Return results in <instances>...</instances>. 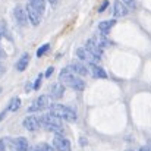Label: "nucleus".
<instances>
[{
  "instance_id": "f257e3e1",
  "label": "nucleus",
  "mask_w": 151,
  "mask_h": 151,
  "mask_svg": "<svg viewBox=\"0 0 151 151\" xmlns=\"http://www.w3.org/2000/svg\"><path fill=\"white\" fill-rule=\"evenodd\" d=\"M38 120H40V125H41L44 129H47V131H50V132H54L56 135H62V134H63L62 120H60L59 117H56L54 114L47 113V114L41 116Z\"/></svg>"
},
{
  "instance_id": "f03ea898",
  "label": "nucleus",
  "mask_w": 151,
  "mask_h": 151,
  "mask_svg": "<svg viewBox=\"0 0 151 151\" xmlns=\"http://www.w3.org/2000/svg\"><path fill=\"white\" fill-rule=\"evenodd\" d=\"M49 107H50L51 114H54V116L59 117V119H65V120H68V122H75V120H76V113H75L70 107H66V106L57 104V103L50 104Z\"/></svg>"
},
{
  "instance_id": "7ed1b4c3",
  "label": "nucleus",
  "mask_w": 151,
  "mask_h": 151,
  "mask_svg": "<svg viewBox=\"0 0 151 151\" xmlns=\"http://www.w3.org/2000/svg\"><path fill=\"white\" fill-rule=\"evenodd\" d=\"M49 106H50V103H49V97H47V96H40L37 100L28 107V111H29V113H32V111H38V110H44V109H47Z\"/></svg>"
},
{
  "instance_id": "20e7f679",
  "label": "nucleus",
  "mask_w": 151,
  "mask_h": 151,
  "mask_svg": "<svg viewBox=\"0 0 151 151\" xmlns=\"http://www.w3.org/2000/svg\"><path fill=\"white\" fill-rule=\"evenodd\" d=\"M53 145V148H56L57 151H70V142L63 135H54Z\"/></svg>"
},
{
  "instance_id": "39448f33",
  "label": "nucleus",
  "mask_w": 151,
  "mask_h": 151,
  "mask_svg": "<svg viewBox=\"0 0 151 151\" xmlns=\"http://www.w3.org/2000/svg\"><path fill=\"white\" fill-rule=\"evenodd\" d=\"M27 16H28V19L31 21V24L34 25V27H37V25H40V22H41V13L31 4V3H28L27 4Z\"/></svg>"
},
{
  "instance_id": "423d86ee",
  "label": "nucleus",
  "mask_w": 151,
  "mask_h": 151,
  "mask_svg": "<svg viewBox=\"0 0 151 151\" xmlns=\"http://www.w3.org/2000/svg\"><path fill=\"white\" fill-rule=\"evenodd\" d=\"M76 56L81 59V60H84V62H88L90 65H96L100 59H97L96 56H93L91 53L88 50H85V47H79L78 50H76Z\"/></svg>"
},
{
  "instance_id": "0eeeda50",
  "label": "nucleus",
  "mask_w": 151,
  "mask_h": 151,
  "mask_svg": "<svg viewBox=\"0 0 151 151\" xmlns=\"http://www.w3.org/2000/svg\"><path fill=\"white\" fill-rule=\"evenodd\" d=\"M24 128L28 129V131H31V132L37 131V129L40 128V120H38V117H35V116H28V117H25V119H24Z\"/></svg>"
},
{
  "instance_id": "6e6552de",
  "label": "nucleus",
  "mask_w": 151,
  "mask_h": 151,
  "mask_svg": "<svg viewBox=\"0 0 151 151\" xmlns=\"http://www.w3.org/2000/svg\"><path fill=\"white\" fill-rule=\"evenodd\" d=\"M73 79H75V75H73L68 68L62 69V72H60V84H62V85H68V87H70L72 82H73Z\"/></svg>"
},
{
  "instance_id": "1a4fd4ad",
  "label": "nucleus",
  "mask_w": 151,
  "mask_h": 151,
  "mask_svg": "<svg viewBox=\"0 0 151 151\" xmlns=\"http://www.w3.org/2000/svg\"><path fill=\"white\" fill-rule=\"evenodd\" d=\"M85 50H88L93 56H96L97 59H100L101 54H103V49H101L94 40H88V41H87V44H85Z\"/></svg>"
},
{
  "instance_id": "9d476101",
  "label": "nucleus",
  "mask_w": 151,
  "mask_h": 151,
  "mask_svg": "<svg viewBox=\"0 0 151 151\" xmlns=\"http://www.w3.org/2000/svg\"><path fill=\"white\" fill-rule=\"evenodd\" d=\"M10 145L16 151H28V148H29L28 141H27V138H24V137L15 138L13 141H10Z\"/></svg>"
},
{
  "instance_id": "9b49d317",
  "label": "nucleus",
  "mask_w": 151,
  "mask_h": 151,
  "mask_svg": "<svg viewBox=\"0 0 151 151\" xmlns=\"http://www.w3.org/2000/svg\"><path fill=\"white\" fill-rule=\"evenodd\" d=\"M126 13H128L126 6H125L120 0H116V1L113 3V15H114V18H122V16H126Z\"/></svg>"
},
{
  "instance_id": "f8f14e48",
  "label": "nucleus",
  "mask_w": 151,
  "mask_h": 151,
  "mask_svg": "<svg viewBox=\"0 0 151 151\" xmlns=\"http://www.w3.org/2000/svg\"><path fill=\"white\" fill-rule=\"evenodd\" d=\"M15 19H16V22L21 25V27H25L27 25V22H28V16H27V12L21 7V6H18V7H15Z\"/></svg>"
},
{
  "instance_id": "ddd939ff",
  "label": "nucleus",
  "mask_w": 151,
  "mask_h": 151,
  "mask_svg": "<svg viewBox=\"0 0 151 151\" xmlns=\"http://www.w3.org/2000/svg\"><path fill=\"white\" fill-rule=\"evenodd\" d=\"M68 69L72 72V73H78V75H81V76H85V75H88V70H87V68L81 63V62H75V63H72V65H69L68 66Z\"/></svg>"
},
{
  "instance_id": "4468645a",
  "label": "nucleus",
  "mask_w": 151,
  "mask_h": 151,
  "mask_svg": "<svg viewBox=\"0 0 151 151\" xmlns=\"http://www.w3.org/2000/svg\"><path fill=\"white\" fill-rule=\"evenodd\" d=\"M63 93H65V87L62 85V84H51L50 87V97H53V99H60L62 96H63Z\"/></svg>"
},
{
  "instance_id": "2eb2a0df",
  "label": "nucleus",
  "mask_w": 151,
  "mask_h": 151,
  "mask_svg": "<svg viewBox=\"0 0 151 151\" xmlns=\"http://www.w3.org/2000/svg\"><path fill=\"white\" fill-rule=\"evenodd\" d=\"M28 62H29V56H28V54H22V56L19 57L18 63H16V69H18L19 72L25 70L27 66H28Z\"/></svg>"
},
{
  "instance_id": "dca6fc26",
  "label": "nucleus",
  "mask_w": 151,
  "mask_h": 151,
  "mask_svg": "<svg viewBox=\"0 0 151 151\" xmlns=\"http://www.w3.org/2000/svg\"><path fill=\"white\" fill-rule=\"evenodd\" d=\"M90 66H91V73L96 78H107V73H106V70L103 68L97 66V65H90Z\"/></svg>"
},
{
  "instance_id": "f3484780",
  "label": "nucleus",
  "mask_w": 151,
  "mask_h": 151,
  "mask_svg": "<svg viewBox=\"0 0 151 151\" xmlns=\"http://www.w3.org/2000/svg\"><path fill=\"white\" fill-rule=\"evenodd\" d=\"M114 24H116V19H110V21H103V22H100L99 28H100L101 32H109V31H110V28H111V27H114Z\"/></svg>"
},
{
  "instance_id": "a211bd4d",
  "label": "nucleus",
  "mask_w": 151,
  "mask_h": 151,
  "mask_svg": "<svg viewBox=\"0 0 151 151\" xmlns=\"http://www.w3.org/2000/svg\"><path fill=\"white\" fill-rule=\"evenodd\" d=\"M70 88H73V90H76V91H82V90L85 88V82H84L79 76H75V79H73Z\"/></svg>"
},
{
  "instance_id": "6ab92c4d",
  "label": "nucleus",
  "mask_w": 151,
  "mask_h": 151,
  "mask_svg": "<svg viewBox=\"0 0 151 151\" xmlns=\"http://www.w3.org/2000/svg\"><path fill=\"white\" fill-rule=\"evenodd\" d=\"M29 3L43 15L44 13V10H46V3H44V0H29Z\"/></svg>"
},
{
  "instance_id": "aec40b11",
  "label": "nucleus",
  "mask_w": 151,
  "mask_h": 151,
  "mask_svg": "<svg viewBox=\"0 0 151 151\" xmlns=\"http://www.w3.org/2000/svg\"><path fill=\"white\" fill-rule=\"evenodd\" d=\"M19 107H21V100H19L18 97H15V99L10 100L9 106H7V110H10V111H16Z\"/></svg>"
},
{
  "instance_id": "412c9836",
  "label": "nucleus",
  "mask_w": 151,
  "mask_h": 151,
  "mask_svg": "<svg viewBox=\"0 0 151 151\" xmlns=\"http://www.w3.org/2000/svg\"><path fill=\"white\" fill-rule=\"evenodd\" d=\"M31 151H54V148L51 145H49V144L43 142V144H38L37 147H34Z\"/></svg>"
},
{
  "instance_id": "4be33fe9",
  "label": "nucleus",
  "mask_w": 151,
  "mask_h": 151,
  "mask_svg": "<svg viewBox=\"0 0 151 151\" xmlns=\"http://www.w3.org/2000/svg\"><path fill=\"white\" fill-rule=\"evenodd\" d=\"M122 3L126 6V9H137V0H122Z\"/></svg>"
},
{
  "instance_id": "5701e85b",
  "label": "nucleus",
  "mask_w": 151,
  "mask_h": 151,
  "mask_svg": "<svg viewBox=\"0 0 151 151\" xmlns=\"http://www.w3.org/2000/svg\"><path fill=\"white\" fill-rule=\"evenodd\" d=\"M49 49H50V44H44V46H41V47L37 50V56H38V57H41L44 53H47V51H49Z\"/></svg>"
},
{
  "instance_id": "b1692460",
  "label": "nucleus",
  "mask_w": 151,
  "mask_h": 151,
  "mask_svg": "<svg viewBox=\"0 0 151 151\" xmlns=\"http://www.w3.org/2000/svg\"><path fill=\"white\" fill-rule=\"evenodd\" d=\"M107 4H109V1H107V0H104V1L101 3V6L99 7V12H104V10L107 9Z\"/></svg>"
},
{
  "instance_id": "393cba45",
  "label": "nucleus",
  "mask_w": 151,
  "mask_h": 151,
  "mask_svg": "<svg viewBox=\"0 0 151 151\" xmlns=\"http://www.w3.org/2000/svg\"><path fill=\"white\" fill-rule=\"evenodd\" d=\"M40 82H41V75H40L38 79L35 81V84H34V90H38V88H40Z\"/></svg>"
},
{
  "instance_id": "a878e982",
  "label": "nucleus",
  "mask_w": 151,
  "mask_h": 151,
  "mask_svg": "<svg viewBox=\"0 0 151 151\" xmlns=\"http://www.w3.org/2000/svg\"><path fill=\"white\" fill-rule=\"evenodd\" d=\"M51 73H53V68H49V69H47V70H46V73H44V76H46V78H50L51 76Z\"/></svg>"
},
{
  "instance_id": "bb28decb",
  "label": "nucleus",
  "mask_w": 151,
  "mask_h": 151,
  "mask_svg": "<svg viewBox=\"0 0 151 151\" xmlns=\"http://www.w3.org/2000/svg\"><path fill=\"white\" fill-rule=\"evenodd\" d=\"M139 151H151V147L150 145H144V147H141Z\"/></svg>"
},
{
  "instance_id": "cd10ccee",
  "label": "nucleus",
  "mask_w": 151,
  "mask_h": 151,
  "mask_svg": "<svg viewBox=\"0 0 151 151\" xmlns=\"http://www.w3.org/2000/svg\"><path fill=\"white\" fill-rule=\"evenodd\" d=\"M0 151H4V139H0Z\"/></svg>"
},
{
  "instance_id": "c85d7f7f",
  "label": "nucleus",
  "mask_w": 151,
  "mask_h": 151,
  "mask_svg": "<svg viewBox=\"0 0 151 151\" xmlns=\"http://www.w3.org/2000/svg\"><path fill=\"white\" fill-rule=\"evenodd\" d=\"M4 73V66L1 65V62H0V75H3Z\"/></svg>"
},
{
  "instance_id": "c756f323",
  "label": "nucleus",
  "mask_w": 151,
  "mask_h": 151,
  "mask_svg": "<svg viewBox=\"0 0 151 151\" xmlns=\"http://www.w3.org/2000/svg\"><path fill=\"white\" fill-rule=\"evenodd\" d=\"M81 142H82V145H85V144H87V141H85V138H81Z\"/></svg>"
},
{
  "instance_id": "7c9ffc66",
  "label": "nucleus",
  "mask_w": 151,
  "mask_h": 151,
  "mask_svg": "<svg viewBox=\"0 0 151 151\" xmlns=\"http://www.w3.org/2000/svg\"><path fill=\"white\" fill-rule=\"evenodd\" d=\"M4 114H6V111H3V113H1V114H0V122H1V119H3V117H4Z\"/></svg>"
},
{
  "instance_id": "2f4dec72",
  "label": "nucleus",
  "mask_w": 151,
  "mask_h": 151,
  "mask_svg": "<svg viewBox=\"0 0 151 151\" xmlns=\"http://www.w3.org/2000/svg\"><path fill=\"white\" fill-rule=\"evenodd\" d=\"M49 1H50L51 4H56V3H57V1H59V0H49Z\"/></svg>"
},
{
  "instance_id": "473e14b6",
  "label": "nucleus",
  "mask_w": 151,
  "mask_h": 151,
  "mask_svg": "<svg viewBox=\"0 0 151 151\" xmlns=\"http://www.w3.org/2000/svg\"><path fill=\"white\" fill-rule=\"evenodd\" d=\"M0 40H1V32H0Z\"/></svg>"
},
{
  "instance_id": "72a5a7b5",
  "label": "nucleus",
  "mask_w": 151,
  "mask_h": 151,
  "mask_svg": "<svg viewBox=\"0 0 151 151\" xmlns=\"http://www.w3.org/2000/svg\"><path fill=\"white\" fill-rule=\"evenodd\" d=\"M128 151H132V150H128Z\"/></svg>"
},
{
  "instance_id": "f704fd0d",
  "label": "nucleus",
  "mask_w": 151,
  "mask_h": 151,
  "mask_svg": "<svg viewBox=\"0 0 151 151\" xmlns=\"http://www.w3.org/2000/svg\"><path fill=\"white\" fill-rule=\"evenodd\" d=\"M0 91H1V90H0Z\"/></svg>"
},
{
  "instance_id": "c9c22d12",
  "label": "nucleus",
  "mask_w": 151,
  "mask_h": 151,
  "mask_svg": "<svg viewBox=\"0 0 151 151\" xmlns=\"http://www.w3.org/2000/svg\"><path fill=\"white\" fill-rule=\"evenodd\" d=\"M150 147H151V145H150Z\"/></svg>"
}]
</instances>
